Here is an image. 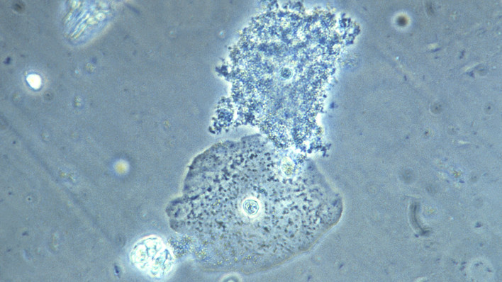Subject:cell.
<instances>
[{"instance_id": "1", "label": "cell", "mask_w": 502, "mask_h": 282, "mask_svg": "<svg viewBox=\"0 0 502 282\" xmlns=\"http://www.w3.org/2000/svg\"><path fill=\"white\" fill-rule=\"evenodd\" d=\"M189 172L172 206L177 230L218 265L255 270L307 251L339 220L340 198L318 173L245 151Z\"/></svg>"}, {"instance_id": "2", "label": "cell", "mask_w": 502, "mask_h": 282, "mask_svg": "<svg viewBox=\"0 0 502 282\" xmlns=\"http://www.w3.org/2000/svg\"><path fill=\"white\" fill-rule=\"evenodd\" d=\"M130 260L140 271L152 278H160L169 271L172 258L162 240L146 237L135 243L130 252Z\"/></svg>"}]
</instances>
